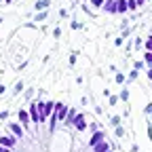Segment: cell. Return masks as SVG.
I'll return each mask as SVG.
<instances>
[{
  "mask_svg": "<svg viewBox=\"0 0 152 152\" xmlns=\"http://www.w3.org/2000/svg\"><path fill=\"white\" fill-rule=\"evenodd\" d=\"M36 106H38V114H40V125H45L49 121V116L55 112V102L53 99H38Z\"/></svg>",
  "mask_w": 152,
  "mask_h": 152,
  "instance_id": "1",
  "label": "cell"
},
{
  "mask_svg": "<svg viewBox=\"0 0 152 152\" xmlns=\"http://www.w3.org/2000/svg\"><path fill=\"white\" fill-rule=\"evenodd\" d=\"M17 144H19V137L17 135H13V133H7V135H2L0 137V146L2 148H17Z\"/></svg>",
  "mask_w": 152,
  "mask_h": 152,
  "instance_id": "2",
  "label": "cell"
},
{
  "mask_svg": "<svg viewBox=\"0 0 152 152\" xmlns=\"http://www.w3.org/2000/svg\"><path fill=\"white\" fill-rule=\"evenodd\" d=\"M17 118H19V125H21L26 131H30V129H32V127H30V123H32V121H30V114H28V110H26V108H21V110L17 112Z\"/></svg>",
  "mask_w": 152,
  "mask_h": 152,
  "instance_id": "3",
  "label": "cell"
},
{
  "mask_svg": "<svg viewBox=\"0 0 152 152\" xmlns=\"http://www.w3.org/2000/svg\"><path fill=\"white\" fill-rule=\"evenodd\" d=\"M28 114H30V121H32V125H34V127L40 125V114H38V106H36V102H32V104H30Z\"/></svg>",
  "mask_w": 152,
  "mask_h": 152,
  "instance_id": "4",
  "label": "cell"
},
{
  "mask_svg": "<svg viewBox=\"0 0 152 152\" xmlns=\"http://www.w3.org/2000/svg\"><path fill=\"white\" fill-rule=\"evenodd\" d=\"M87 118H85V112H78L76 114V121H74V129L78 131V133H83V131H87Z\"/></svg>",
  "mask_w": 152,
  "mask_h": 152,
  "instance_id": "5",
  "label": "cell"
},
{
  "mask_svg": "<svg viewBox=\"0 0 152 152\" xmlns=\"http://www.w3.org/2000/svg\"><path fill=\"white\" fill-rule=\"evenodd\" d=\"M104 140H106V133L99 129V131L91 133V137H89V142H87V144H89V148H93V146H97V144H99V142H104Z\"/></svg>",
  "mask_w": 152,
  "mask_h": 152,
  "instance_id": "6",
  "label": "cell"
},
{
  "mask_svg": "<svg viewBox=\"0 0 152 152\" xmlns=\"http://www.w3.org/2000/svg\"><path fill=\"white\" fill-rule=\"evenodd\" d=\"M68 108L70 106H66L64 102H55V114H57V118H59V123H64L66 114H68Z\"/></svg>",
  "mask_w": 152,
  "mask_h": 152,
  "instance_id": "7",
  "label": "cell"
},
{
  "mask_svg": "<svg viewBox=\"0 0 152 152\" xmlns=\"http://www.w3.org/2000/svg\"><path fill=\"white\" fill-rule=\"evenodd\" d=\"M76 108H68V114H66V118H64V125L68 129H74V121H76Z\"/></svg>",
  "mask_w": 152,
  "mask_h": 152,
  "instance_id": "8",
  "label": "cell"
},
{
  "mask_svg": "<svg viewBox=\"0 0 152 152\" xmlns=\"http://www.w3.org/2000/svg\"><path fill=\"white\" fill-rule=\"evenodd\" d=\"M7 133H13V135H17V137H23V127L19 123H9L7 125Z\"/></svg>",
  "mask_w": 152,
  "mask_h": 152,
  "instance_id": "9",
  "label": "cell"
},
{
  "mask_svg": "<svg viewBox=\"0 0 152 152\" xmlns=\"http://www.w3.org/2000/svg\"><path fill=\"white\" fill-rule=\"evenodd\" d=\"M104 11L110 15H116V0H104Z\"/></svg>",
  "mask_w": 152,
  "mask_h": 152,
  "instance_id": "10",
  "label": "cell"
},
{
  "mask_svg": "<svg viewBox=\"0 0 152 152\" xmlns=\"http://www.w3.org/2000/svg\"><path fill=\"white\" fill-rule=\"evenodd\" d=\"M91 150H93V152H112V148H110V144H108L106 140H104V142H99L97 146H93Z\"/></svg>",
  "mask_w": 152,
  "mask_h": 152,
  "instance_id": "11",
  "label": "cell"
},
{
  "mask_svg": "<svg viewBox=\"0 0 152 152\" xmlns=\"http://www.w3.org/2000/svg\"><path fill=\"white\" fill-rule=\"evenodd\" d=\"M116 13H121V15L129 13L127 11V0H116Z\"/></svg>",
  "mask_w": 152,
  "mask_h": 152,
  "instance_id": "12",
  "label": "cell"
},
{
  "mask_svg": "<svg viewBox=\"0 0 152 152\" xmlns=\"http://www.w3.org/2000/svg\"><path fill=\"white\" fill-rule=\"evenodd\" d=\"M114 83H116V85H127V76L123 74V72H116V74H114Z\"/></svg>",
  "mask_w": 152,
  "mask_h": 152,
  "instance_id": "13",
  "label": "cell"
},
{
  "mask_svg": "<svg viewBox=\"0 0 152 152\" xmlns=\"http://www.w3.org/2000/svg\"><path fill=\"white\" fill-rule=\"evenodd\" d=\"M51 7V0H38L36 2V11H47Z\"/></svg>",
  "mask_w": 152,
  "mask_h": 152,
  "instance_id": "14",
  "label": "cell"
},
{
  "mask_svg": "<svg viewBox=\"0 0 152 152\" xmlns=\"http://www.w3.org/2000/svg\"><path fill=\"white\" fill-rule=\"evenodd\" d=\"M137 78H140V72H137V70H131L129 76H127V85H129V83H135Z\"/></svg>",
  "mask_w": 152,
  "mask_h": 152,
  "instance_id": "15",
  "label": "cell"
},
{
  "mask_svg": "<svg viewBox=\"0 0 152 152\" xmlns=\"http://www.w3.org/2000/svg\"><path fill=\"white\" fill-rule=\"evenodd\" d=\"M118 99H121V102H125V104L129 102V89H127V87H123V91L118 93Z\"/></svg>",
  "mask_w": 152,
  "mask_h": 152,
  "instance_id": "16",
  "label": "cell"
},
{
  "mask_svg": "<svg viewBox=\"0 0 152 152\" xmlns=\"http://www.w3.org/2000/svg\"><path fill=\"white\" fill-rule=\"evenodd\" d=\"M144 64L152 68V51H144Z\"/></svg>",
  "mask_w": 152,
  "mask_h": 152,
  "instance_id": "17",
  "label": "cell"
},
{
  "mask_svg": "<svg viewBox=\"0 0 152 152\" xmlns=\"http://www.w3.org/2000/svg\"><path fill=\"white\" fill-rule=\"evenodd\" d=\"M114 135H116V137H125V127H123V125L114 127Z\"/></svg>",
  "mask_w": 152,
  "mask_h": 152,
  "instance_id": "18",
  "label": "cell"
},
{
  "mask_svg": "<svg viewBox=\"0 0 152 152\" xmlns=\"http://www.w3.org/2000/svg\"><path fill=\"white\" fill-rule=\"evenodd\" d=\"M127 11H129V13L137 11V2H135V0H127Z\"/></svg>",
  "mask_w": 152,
  "mask_h": 152,
  "instance_id": "19",
  "label": "cell"
},
{
  "mask_svg": "<svg viewBox=\"0 0 152 152\" xmlns=\"http://www.w3.org/2000/svg\"><path fill=\"white\" fill-rule=\"evenodd\" d=\"M144 66H146V64H144L142 59H137V61H133V70H137V72H142V70H144Z\"/></svg>",
  "mask_w": 152,
  "mask_h": 152,
  "instance_id": "20",
  "label": "cell"
},
{
  "mask_svg": "<svg viewBox=\"0 0 152 152\" xmlns=\"http://www.w3.org/2000/svg\"><path fill=\"white\" fill-rule=\"evenodd\" d=\"M108 102H110V106H116L121 99H118V95H114V93H110V97H108Z\"/></svg>",
  "mask_w": 152,
  "mask_h": 152,
  "instance_id": "21",
  "label": "cell"
},
{
  "mask_svg": "<svg viewBox=\"0 0 152 152\" xmlns=\"http://www.w3.org/2000/svg\"><path fill=\"white\" fill-rule=\"evenodd\" d=\"M76 57H78V53H70V59H68L70 68H74V66H76Z\"/></svg>",
  "mask_w": 152,
  "mask_h": 152,
  "instance_id": "22",
  "label": "cell"
},
{
  "mask_svg": "<svg viewBox=\"0 0 152 152\" xmlns=\"http://www.w3.org/2000/svg\"><path fill=\"white\" fill-rule=\"evenodd\" d=\"M47 15H49L47 11H38V13H36V21H42V19H47Z\"/></svg>",
  "mask_w": 152,
  "mask_h": 152,
  "instance_id": "23",
  "label": "cell"
},
{
  "mask_svg": "<svg viewBox=\"0 0 152 152\" xmlns=\"http://www.w3.org/2000/svg\"><path fill=\"white\" fill-rule=\"evenodd\" d=\"M70 28H72V30H83V28H85V26H83V23H80V21H76V19H74V21H72V23H70Z\"/></svg>",
  "mask_w": 152,
  "mask_h": 152,
  "instance_id": "24",
  "label": "cell"
},
{
  "mask_svg": "<svg viewBox=\"0 0 152 152\" xmlns=\"http://www.w3.org/2000/svg\"><path fill=\"white\" fill-rule=\"evenodd\" d=\"M110 125L112 127H118L121 125V116H110Z\"/></svg>",
  "mask_w": 152,
  "mask_h": 152,
  "instance_id": "25",
  "label": "cell"
},
{
  "mask_svg": "<svg viewBox=\"0 0 152 152\" xmlns=\"http://www.w3.org/2000/svg\"><path fill=\"white\" fill-rule=\"evenodd\" d=\"M89 2H91L95 9H104V0H89Z\"/></svg>",
  "mask_w": 152,
  "mask_h": 152,
  "instance_id": "26",
  "label": "cell"
},
{
  "mask_svg": "<svg viewBox=\"0 0 152 152\" xmlns=\"http://www.w3.org/2000/svg\"><path fill=\"white\" fill-rule=\"evenodd\" d=\"M144 49H146V51H152V34L148 36V40L144 42Z\"/></svg>",
  "mask_w": 152,
  "mask_h": 152,
  "instance_id": "27",
  "label": "cell"
},
{
  "mask_svg": "<svg viewBox=\"0 0 152 152\" xmlns=\"http://www.w3.org/2000/svg\"><path fill=\"white\" fill-rule=\"evenodd\" d=\"M123 45H125V38H123V36H118L116 40H114V47H116V49H121Z\"/></svg>",
  "mask_w": 152,
  "mask_h": 152,
  "instance_id": "28",
  "label": "cell"
},
{
  "mask_svg": "<svg viewBox=\"0 0 152 152\" xmlns=\"http://www.w3.org/2000/svg\"><path fill=\"white\" fill-rule=\"evenodd\" d=\"M133 49H135V51L142 49V38H135V40H133Z\"/></svg>",
  "mask_w": 152,
  "mask_h": 152,
  "instance_id": "29",
  "label": "cell"
},
{
  "mask_svg": "<svg viewBox=\"0 0 152 152\" xmlns=\"http://www.w3.org/2000/svg\"><path fill=\"white\" fill-rule=\"evenodd\" d=\"M89 129H91V133H95V131H99V123H95V121H93V123L89 125Z\"/></svg>",
  "mask_w": 152,
  "mask_h": 152,
  "instance_id": "30",
  "label": "cell"
},
{
  "mask_svg": "<svg viewBox=\"0 0 152 152\" xmlns=\"http://www.w3.org/2000/svg\"><path fill=\"white\" fill-rule=\"evenodd\" d=\"M144 114H148V116H150V114H152V102L144 106Z\"/></svg>",
  "mask_w": 152,
  "mask_h": 152,
  "instance_id": "31",
  "label": "cell"
},
{
  "mask_svg": "<svg viewBox=\"0 0 152 152\" xmlns=\"http://www.w3.org/2000/svg\"><path fill=\"white\" fill-rule=\"evenodd\" d=\"M21 89H23V83H21V80H19V83L15 85V93H21Z\"/></svg>",
  "mask_w": 152,
  "mask_h": 152,
  "instance_id": "32",
  "label": "cell"
},
{
  "mask_svg": "<svg viewBox=\"0 0 152 152\" xmlns=\"http://www.w3.org/2000/svg\"><path fill=\"white\" fill-rule=\"evenodd\" d=\"M53 36H55V38H61V28H55V30H53Z\"/></svg>",
  "mask_w": 152,
  "mask_h": 152,
  "instance_id": "33",
  "label": "cell"
},
{
  "mask_svg": "<svg viewBox=\"0 0 152 152\" xmlns=\"http://www.w3.org/2000/svg\"><path fill=\"white\" fill-rule=\"evenodd\" d=\"M146 78L152 83V68H148V72H146Z\"/></svg>",
  "mask_w": 152,
  "mask_h": 152,
  "instance_id": "34",
  "label": "cell"
},
{
  "mask_svg": "<svg viewBox=\"0 0 152 152\" xmlns=\"http://www.w3.org/2000/svg\"><path fill=\"white\" fill-rule=\"evenodd\" d=\"M95 114H104V108L102 106H95Z\"/></svg>",
  "mask_w": 152,
  "mask_h": 152,
  "instance_id": "35",
  "label": "cell"
},
{
  "mask_svg": "<svg viewBox=\"0 0 152 152\" xmlns=\"http://www.w3.org/2000/svg\"><path fill=\"white\" fill-rule=\"evenodd\" d=\"M0 152H13L11 148H2V146H0Z\"/></svg>",
  "mask_w": 152,
  "mask_h": 152,
  "instance_id": "36",
  "label": "cell"
},
{
  "mask_svg": "<svg viewBox=\"0 0 152 152\" xmlns=\"http://www.w3.org/2000/svg\"><path fill=\"white\" fill-rule=\"evenodd\" d=\"M148 137L152 140V127H148Z\"/></svg>",
  "mask_w": 152,
  "mask_h": 152,
  "instance_id": "37",
  "label": "cell"
},
{
  "mask_svg": "<svg viewBox=\"0 0 152 152\" xmlns=\"http://www.w3.org/2000/svg\"><path fill=\"white\" fill-rule=\"evenodd\" d=\"M0 2H7V4H11V2H15V0H0Z\"/></svg>",
  "mask_w": 152,
  "mask_h": 152,
  "instance_id": "38",
  "label": "cell"
},
{
  "mask_svg": "<svg viewBox=\"0 0 152 152\" xmlns=\"http://www.w3.org/2000/svg\"><path fill=\"white\" fill-rule=\"evenodd\" d=\"M83 2H89V0H83Z\"/></svg>",
  "mask_w": 152,
  "mask_h": 152,
  "instance_id": "39",
  "label": "cell"
},
{
  "mask_svg": "<svg viewBox=\"0 0 152 152\" xmlns=\"http://www.w3.org/2000/svg\"><path fill=\"white\" fill-rule=\"evenodd\" d=\"M150 121H152V114H150Z\"/></svg>",
  "mask_w": 152,
  "mask_h": 152,
  "instance_id": "40",
  "label": "cell"
},
{
  "mask_svg": "<svg viewBox=\"0 0 152 152\" xmlns=\"http://www.w3.org/2000/svg\"><path fill=\"white\" fill-rule=\"evenodd\" d=\"M150 87H152V83H150Z\"/></svg>",
  "mask_w": 152,
  "mask_h": 152,
  "instance_id": "41",
  "label": "cell"
}]
</instances>
